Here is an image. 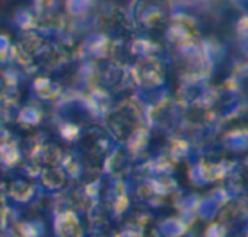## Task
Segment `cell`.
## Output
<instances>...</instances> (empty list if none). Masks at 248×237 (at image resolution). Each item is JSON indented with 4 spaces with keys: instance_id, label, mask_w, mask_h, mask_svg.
Wrapping results in <instances>:
<instances>
[{
    "instance_id": "6da1fadb",
    "label": "cell",
    "mask_w": 248,
    "mask_h": 237,
    "mask_svg": "<svg viewBox=\"0 0 248 237\" xmlns=\"http://www.w3.org/2000/svg\"><path fill=\"white\" fill-rule=\"evenodd\" d=\"M170 0H133L132 19L135 27L154 31L168 22Z\"/></svg>"
},
{
    "instance_id": "8992f818",
    "label": "cell",
    "mask_w": 248,
    "mask_h": 237,
    "mask_svg": "<svg viewBox=\"0 0 248 237\" xmlns=\"http://www.w3.org/2000/svg\"><path fill=\"white\" fill-rule=\"evenodd\" d=\"M57 11V5H56V0H35V5H34V12L38 17H44L48 15L51 12Z\"/></svg>"
},
{
    "instance_id": "277c9868",
    "label": "cell",
    "mask_w": 248,
    "mask_h": 237,
    "mask_svg": "<svg viewBox=\"0 0 248 237\" xmlns=\"http://www.w3.org/2000/svg\"><path fill=\"white\" fill-rule=\"evenodd\" d=\"M43 182L48 189H62L66 183V173L59 167H47L43 170Z\"/></svg>"
},
{
    "instance_id": "3957f363",
    "label": "cell",
    "mask_w": 248,
    "mask_h": 237,
    "mask_svg": "<svg viewBox=\"0 0 248 237\" xmlns=\"http://www.w3.org/2000/svg\"><path fill=\"white\" fill-rule=\"evenodd\" d=\"M54 227L59 237H83L82 224L72 209L59 212L56 217Z\"/></svg>"
},
{
    "instance_id": "52a82bcc",
    "label": "cell",
    "mask_w": 248,
    "mask_h": 237,
    "mask_svg": "<svg viewBox=\"0 0 248 237\" xmlns=\"http://www.w3.org/2000/svg\"><path fill=\"white\" fill-rule=\"evenodd\" d=\"M245 237H248V230H247V233H245Z\"/></svg>"
},
{
    "instance_id": "7a4b0ae2",
    "label": "cell",
    "mask_w": 248,
    "mask_h": 237,
    "mask_svg": "<svg viewBox=\"0 0 248 237\" xmlns=\"http://www.w3.org/2000/svg\"><path fill=\"white\" fill-rule=\"evenodd\" d=\"M96 25L101 30L102 35L120 43L130 40V35L136 30L132 17L120 8H111L104 11L101 15H98Z\"/></svg>"
},
{
    "instance_id": "5b68a950",
    "label": "cell",
    "mask_w": 248,
    "mask_h": 237,
    "mask_svg": "<svg viewBox=\"0 0 248 237\" xmlns=\"http://www.w3.org/2000/svg\"><path fill=\"white\" fill-rule=\"evenodd\" d=\"M9 195L15 199V201H21V202H25L28 201L32 195H34V187L25 182H21V180H16L9 187Z\"/></svg>"
}]
</instances>
